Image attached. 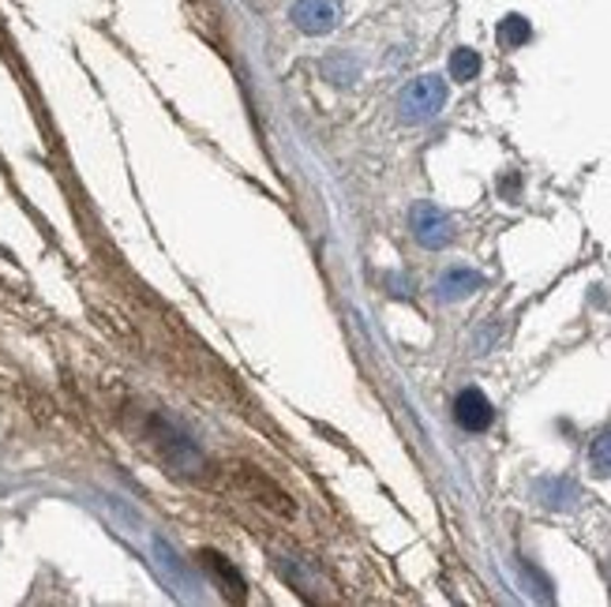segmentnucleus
Returning a JSON list of instances; mask_svg holds the SVG:
<instances>
[{
  "label": "nucleus",
  "mask_w": 611,
  "mask_h": 607,
  "mask_svg": "<svg viewBox=\"0 0 611 607\" xmlns=\"http://www.w3.org/2000/svg\"><path fill=\"white\" fill-rule=\"evenodd\" d=\"M447 106V83L439 75H420L410 87L398 95V116L405 124H424L431 116H439V109Z\"/></svg>",
  "instance_id": "nucleus-1"
},
{
  "label": "nucleus",
  "mask_w": 611,
  "mask_h": 607,
  "mask_svg": "<svg viewBox=\"0 0 611 607\" xmlns=\"http://www.w3.org/2000/svg\"><path fill=\"white\" fill-rule=\"evenodd\" d=\"M410 225H413V236H417V244H424V248H431V251L447 248V244L454 240L451 214H443V210L431 207V202H417V207H413Z\"/></svg>",
  "instance_id": "nucleus-2"
},
{
  "label": "nucleus",
  "mask_w": 611,
  "mask_h": 607,
  "mask_svg": "<svg viewBox=\"0 0 611 607\" xmlns=\"http://www.w3.org/2000/svg\"><path fill=\"white\" fill-rule=\"evenodd\" d=\"M290 20L304 34H330L342 20V4L338 0H296Z\"/></svg>",
  "instance_id": "nucleus-3"
},
{
  "label": "nucleus",
  "mask_w": 611,
  "mask_h": 607,
  "mask_svg": "<svg viewBox=\"0 0 611 607\" xmlns=\"http://www.w3.org/2000/svg\"><path fill=\"white\" fill-rule=\"evenodd\" d=\"M454 420L465 428V432L480 435L491 428V420H496V409H491V401L484 398L477 386H469V391H462L454 398Z\"/></svg>",
  "instance_id": "nucleus-4"
},
{
  "label": "nucleus",
  "mask_w": 611,
  "mask_h": 607,
  "mask_svg": "<svg viewBox=\"0 0 611 607\" xmlns=\"http://www.w3.org/2000/svg\"><path fill=\"white\" fill-rule=\"evenodd\" d=\"M477 289H484V277L477 274V270H465V267L447 270V274L436 282L439 300H465V297H473Z\"/></svg>",
  "instance_id": "nucleus-5"
},
{
  "label": "nucleus",
  "mask_w": 611,
  "mask_h": 607,
  "mask_svg": "<svg viewBox=\"0 0 611 607\" xmlns=\"http://www.w3.org/2000/svg\"><path fill=\"white\" fill-rule=\"evenodd\" d=\"M480 75V53L477 49H454L451 53V79L469 83Z\"/></svg>",
  "instance_id": "nucleus-6"
},
{
  "label": "nucleus",
  "mask_w": 611,
  "mask_h": 607,
  "mask_svg": "<svg viewBox=\"0 0 611 607\" xmlns=\"http://www.w3.org/2000/svg\"><path fill=\"white\" fill-rule=\"evenodd\" d=\"M529 38H533V27H529V20H522V15H506V20L499 23V41H503L506 49L525 46Z\"/></svg>",
  "instance_id": "nucleus-7"
},
{
  "label": "nucleus",
  "mask_w": 611,
  "mask_h": 607,
  "mask_svg": "<svg viewBox=\"0 0 611 607\" xmlns=\"http://www.w3.org/2000/svg\"><path fill=\"white\" fill-rule=\"evenodd\" d=\"M589 461H592V469H597V476H611V428L592 438Z\"/></svg>",
  "instance_id": "nucleus-8"
},
{
  "label": "nucleus",
  "mask_w": 611,
  "mask_h": 607,
  "mask_svg": "<svg viewBox=\"0 0 611 607\" xmlns=\"http://www.w3.org/2000/svg\"><path fill=\"white\" fill-rule=\"evenodd\" d=\"M203 562H207V567H210V570H215V573H218V578H222V581H225V585H229V581H233V585H236V589H244V581H241V578H236V570H233V567H225V562H222V555L207 552V555H203Z\"/></svg>",
  "instance_id": "nucleus-9"
}]
</instances>
